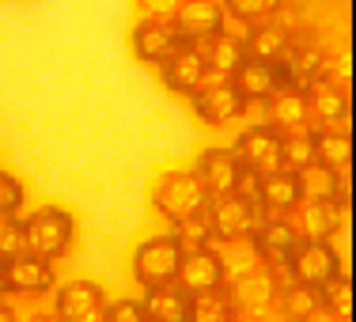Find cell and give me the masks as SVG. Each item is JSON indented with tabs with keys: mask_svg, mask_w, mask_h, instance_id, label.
Returning a JSON list of instances; mask_svg holds the SVG:
<instances>
[{
	"mask_svg": "<svg viewBox=\"0 0 356 322\" xmlns=\"http://www.w3.org/2000/svg\"><path fill=\"white\" fill-rule=\"evenodd\" d=\"M182 46V35L175 31L171 19H137L129 31V49L140 65L148 69H159L175 49Z\"/></svg>",
	"mask_w": 356,
	"mask_h": 322,
	"instance_id": "cell-12",
	"label": "cell"
},
{
	"mask_svg": "<svg viewBox=\"0 0 356 322\" xmlns=\"http://www.w3.org/2000/svg\"><path fill=\"white\" fill-rule=\"evenodd\" d=\"M178 4H182V0H133L140 19H171Z\"/></svg>",
	"mask_w": 356,
	"mask_h": 322,
	"instance_id": "cell-36",
	"label": "cell"
},
{
	"mask_svg": "<svg viewBox=\"0 0 356 322\" xmlns=\"http://www.w3.org/2000/svg\"><path fill=\"white\" fill-rule=\"evenodd\" d=\"M175 284L182 288L190 300H193V296H209V292H224V284H227V261L220 258L213 247L182 250Z\"/></svg>",
	"mask_w": 356,
	"mask_h": 322,
	"instance_id": "cell-6",
	"label": "cell"
},
{
	"mask_svg": "<svg viewBox=\"0 0 356 322\" xmlns=\"http://www.w3.org/2000/svg\"><path fill=\"white\" fill-rule=\"evenodd\" d=\"M311 148H315V163L334 167L337 175H349V163H353L349 125H311Z\"/></svg>",
	"mask_w": 356,
	"mask_h": 322,
	"instance_id": "cell-22",
	"label": "cell"
},
{
	"mask_svg": "<svg viewBox=\"0 0 356 322\" xmlns=\"http://www.w3.org/2000/svg\"><path fill=\"white\" fill-rule=\"evenodd\" d=\"M232 152L239 156V163L254 175H269V171H281V133L269 129L266 122L247 125V129L235 137Z\"/></svg>",
	"mask_w": 356,
	"mask_h": 322,
	"instance_id": "cell-13",
	"label": "cell"
},
{
	"mask_svg": "<svg viewBox=\"0 0 356 322\" xmlns=\"http://www.w3.org/2000/svg\"><path fill=\"white\" fill-rule=\"evenodd\" d=\"M106 311V292L95 281H69L54 292V315L61 322H99Z\"/></svg>",
	"mask_w": 356,
	"mask_h": 322,
	"instance_id": "cell-14",
	"label": "cell"
},
{
	"mask_svg": "<svg viewBox=\"0 0 356 322\" xmlns=\"http://www.w3.org/2000/svg\"><path fill=\"white\" fill-rule=\"evenodd\" d=\"M227 12V23H239L243 31L254 27V23H266L273 15H281L288 8V0H220Z\"/></svg>",
	"mask_w": 356,
	"mask_h": 322,
	"instance_id": "cell-29",
	"label": "cell"
},
{
	"mask_svg": "<svg viewBox=\"0 0 356 322\" xmlns=\"http://www.w3.org/2000/svg\"><path fill=\"white\" fill-rule=\"evenodd\" d=\"M307 163H315V148H311V129L303 133H284L281 137V171H303Z\"/></svg>",
	"mask_w": 356,
	"mask_h": 322,
	"instance_id": "cell-30",
	"label": "cell"
},
{
	"mask_svg": "<svg viewBox=\"0 0 356 322\" xmlns=\"http://www.w3.org/2000/svg\"><path fill=\"white\" fill-rule=\"evenodd\" d=\"M152 209L163 220H171V224H182V220L205 216L209 190L193 175V167H171L152 186Z\"/></svg>",
	"mask_w": 356,
	"mask_h": 322,
	"instance_id": "cell-2",
	"label": "cell"
},
{
	"mask_svg": "<svg viewBox=\"0 0 356 322\" xmlns=\"http://www.w3.org/2000/svg\"><path fill=\"white\" fill-rule=\"evenodd\" d=\"M27 254V227L19 216H0V261Z\"/></svg>",
	"mask_w": 356,
	"mask_h": 322,
	"instance_id": "cell-32",
	"label": "cell"
},
{
	"mask_svg": "<svg viewBox=\"0 0 356 322\" xmlns=\"http://www.w3.org/2000/svg\"><path fill=\"white\" fill-rule=\"evenodd\" d=\"M175 243L182 250H201V247H213V232H209L205 216H193V220H182V224H175Z\"/></svg>",
	"mask_w": 356,
	"mask_h": 322,
	"instance_id": "cell-33",
	"label": "cell"
},
{
	"mask_svg": "<svg viewBox=\"0 0 356 322\" xmlns=\"http://www.w3.org/2000/svg\"><path fill=\"white\" fill-rule=\"evenodd\" d=\"M273 315L281 322H311V319H318V292L311 284L284 281L281 292H277Z\"/></svg>",
	"mask_w": 356,
	"mask_h": 322,
	"instance_id": "cell-26",
	"label": "cell"
},
{
	"mask_svg": "<svg viewBox=\"0 0 356 322\" xmlns=\"http://www.w3.org/2000/svg\"><path fill=\"white\" fill-rule=\"evenodd\" d=\"M300 186L292 171H269L254 182V205L261 216H292L300 209Z\"/></svg>",
	"mask_w": 356,
	"mask_h": 322,
	"instance_id": "cell-17",
	"label": "cell"
},
{
	"mask_svg": "<svg viewBox=\"0 0 356 322\" xmlns=\"http://www.w3.org/2000/svg\"><path fill=\"white\" fill-rule=\"evenodd\" d=\"M258 205L243 193H213L205 209V224L213 232V243H243L258 224Z\"/></svg>",
	"mask_w": 356,
	"mask_h": 322,
	"instance_id": "cell-5",
	"label": "cell"
},
{
	"mask_svg": "<svg viewBox=\"0 0 356 322\" xmlns=\"http://www.w3.org/2000/svg\"><path fill=\"white\" fill-rule=\"evenodd\" d=\"M288 220L296 224L300 239H326L330 243L345 224H349V213L337 209L334 201H300V209H296Z\"/></svg>",
	"mask_w": 356,
	"mask_h": 322,
	"instance_id": "cell-20",
	"label": "cell"
},
{
	"mask_svg": "<svg viewBox=\"0 0 356 322\" xmlns=\"http://www.w3.org/2000/svg\"><path fill=\"white\" fill-rule=\"evenodd\" d=\"M27 227V250L46 261H57L72 250L76 243V216L61 205H42L31 216H23Z\"/></svg>",
	"mask_w": 356,
	"mask_h": 322,
	"instance_id": "cell-3",
	"label": "cell"
},
{
	"mask_svg": "<svg viewBox=\"0 0 356 322\" xmlns=\"http://www.w3.org/2000/svg\"><path fill=\"white\" fill-rule=\"evenodd\" d=\"M232 322H266V319H243V315H235Z\"/></svg>",
	"mask_w": 356,
	"mask_h": 322,
	"instance_id": "cell-39",
	"label": "cell"
},
{
	"mask_svg": "<svg viewBox=\"0 0 356 322\" xmlns=\"http://www.w3.org/2000/svg\"><path fill=\"white\" fill-rule=\"evenodd\" d=\"M288 42H292V19H284V15H273V19L254 23V27L243 31V46H247V57H254V61L277 65L288 49Z\"/></svg>",
	"mask_w": 356,
	"mask_h": 322,
	"instance_id": "cell-21",
	"label": "cell"
},
{
	"mask_svg": "<svg viewBox=\"0 0 356 322\" xmlns=\"http://www.w3.org/2000/svg\"><path fill=\"white\" fill-rule=\"evenodd\" d=\"M201 57H205V69L209 76H224L232 80L235 72L247 65V46H243V31H220L216 38L201 42Z\"/></svg>",
	"mask_w": 356,
	"mask_h": 322,
	"instance_id": "cell-23",
	"label": "cell"
},
{
	"mask_svg": "<svg viewBox=\"0 0 356 322\" xmlns=\"http://www.w3.org/2000/svg\"><path fill=\"white\" fill-rule=\"evenodd\" d=\"M27 322H61L57 315H35V319H27Z\"/></svg>",
	"mask_w": 356,
	"mask_h": 322,
	"instance_id": "cell-38",
	"label": "cell"
},
{
	"mask_svg": "<svg viewBox=\"0 0 356 322\" xmlns=\"http://www.w3.org/2000/svg\"><path fill=\"white\" fill-rule=\"evenodd\" d=\"M57 284L54 261L38 258V254H19V258L4 261V292L15 296H46Z\"/></svg>",
	"mask_w": 356,
	"mask_h": 322,
	"instance_id": "cell-16",
	"label": "cell"
},
{
	"mask_svg": "<svg viewBox=\"0 0 356 322\" xmlns=\"http://www.w3.org/2000/svg\"><path fill=\"white\" fill-rule=\"evenodd\" d=\"M303 99L311 110V125H349V83L330 69L303 83Z\"/></svg>",
	"mask_w": 356,
	"mask_h": 322,
	"instance_id": "cell-7",
	"label": "cell"
},
{
	"mask_svg": "<svg viewBox=\"0 0 356 322\" xmlns=\"http://www.w3.org/2000/svg\"><path fill=\"white\" fill-rule=\"evenodd\" d=\"M284 281H288L284 269L266 266V261H254L250 269L227 277L224 296H227V303H232L235 315H243V319H266V315H273L277 292H281Z\"/></svg>",
	"mask_w": 356,
	"mask_h": 322,
	"instance_id": "cell-1",
	"label": "cell"
},
{
	"mask_svg": "<svg viewBox=\"0 0 356 322\" xmlns=\"http://www.w3.org/2000/svg\"><path fill=\"white\" fill-rule=\"evenodd\" d=\"M0 296H4V261H0Z\"/></svg>",
	"mask_w": 356,
	"mask_h": 322,
	"instance_id": "cell-40",
	"label": "cell"
},
{
	"mask_svg": "<svg viewBox=\"0 0 356 322\" xmlns=\"http://www.w3.org/2000/svg\"><path fill=\"white\" fill-rule=\"evenodd\" d=\"M261 110H266V125L277 129L281 137L311 129V110H307V99H303V88H277L261 103Z\"/></svg>",
	"mask_w": 356,
	"mask_h": 322,
	"instance_id": "cell-18",
	"label": "cell"
},
{
	"mask_svg": "<svg viewBox=\"0 0 356 322\" xmlns=\"http://www.w3.org/2000/svg\"><path fill=\"white\" fill-rule=\"evenodd\" d=\"M284 273H288V281H296V284H311V288L326 284L330 277L341 273L337 254H334V243H326V239H300V247L292 250Z\"/></svg>",
	"mask_w": 356,
	"mask_h": 322,
	"instance_id": "cell-10",
	"label": "cell"
},
{
	"mask_svg": "<svg viewBox=\"0 0 356 322\" xmlns=\"http://www.w3.org/2000/svg\"><path fill=\"white\" fill-rule=\"evenodd\" d=\"M205 80H209L205 57H201V46H193V42H182V46H178L175 54L159 65V83H163L171 95L190 99Z\"/></svg>",
	"mask_w": 356,
	"mask_h": 322,
	"instance_id": "cell-15",
	"label": "cell"
},
{
	"mask_svg": "<svg viewBox=\"0 0 356 322\" xmlns=\"http://www.w3.org/2000/svg\"><path fill=\"white\" fill-rule=\"evenodd\" d=\"M140 307H144V319L148 322H186L190 319V296H186L175 281L156 284V288H144Z\"/></svg>",
	"mask_w": 356,
	"mask_h": 322,
	"instance_id": "cell-24",
	"label": "cell"
},
{
	"mask_svg": "<svg viewBox=\"0 0 356 322\" xmlns=\"http://www.w3.org/2000/svg\"><path fill=\"white\" fill-rule=\"evenodd\" d=\"M190 110L197 114V122L209 125V129H220V125L239 122V118L250 110V103L239 95L235 80H224V76H209V80L190 95Z\"/></svg>",
	"mask_w": 356,
	"mask_h": 322,
	"instance_id": "cell-4",
	"label": "cell"
},
{
	"mask_svg": "<svg viewBox=\"0 0 356 322\" xmlns=\"http://www.w3.org/2000/svg\"><path fill=\"white\" fill-rule=\"evenodd\" d=\"M0 322H19V319H15V311L4 303V296H0Z\"/></svg>",
	"mask_w": 356,
	"mask_h": 322,
	"instance_id": "cell-37",
	"label": "cell"
},
{
	"mask_svg": "<svg viewBox=\"0 0 356 322\" xmlns=\"http://www.w3.org/2000/svg\"><path fill=\"white\" fill-rule=\"evenodd\" d=\"M345 179L349 175H337L334 167H322V163H307L303 171H296V186H300L303 201H334L337 186Z\"/></svg>",
	"mask_w": 356,
	"mask_h": 322,
	"instance_id": "cell-28",
	"label": "cell"
},
{
	"mask_svg": "<svg viewBox=\"0 0 356 322\" xmlns=\"http://www.w3.org/2000/svg\"><path fill=\"white\" fill-rule=\"evenodd\" d=\"M23 201H27L23 182L12 171H0V216H19Z\"/></svg>",
	"mask_w": 356,
	"mask_h": 322,
	"instance_id": "cell-34",
	"label": "cell"
},
{
	"mask_svg": "<svg viewBox=\"0 0 356 322\" xmlns=\"http://www.w3.org/2000/svg\"><path fill=\"white\" fill-rule=\"evenodd\" d=\"M315 292H318V315H326L334 322H353V277L349 273L330 277Z\"/></svg>",
	"mask_w": 356,
	"mask_h": 322,
	"instance_id": "cell-27",
	"label": "cell"
},
{
	"mask_svg": "<svg viewBox=\"0 0 356 322\" xmlns=\"http://www.w3.org/2000/svg\"><path fill=\"white\" fill-rule=\"evenodd\" d=\"M235 311L227 303L224 292H209V296H193L190 300V319L186 322H232Z\"/></svg>",
	"mask_w": 356,
	"mask_h": 322,
	"instance_id": "cell-31",
	"label": "cell"
},
{
	"mask_svg": "<svg viewBox=\"0 0 356 322\" xmlns=\"http://www.w3.org/2000/svg\"><path fill=\"white\" fill-rule=\"evenodd\" d=\"M171 23H175L178 35H182V42L201 46V42L216 38L220 31H227V12L220 0H182L175 8Z\"/></svg>",
	"mask_w": 356,
	"mask_h": 322,
	"instance_id": "cell-11",
	"label": "cell"
},
{
	"mask_svg": "<svg viewBox=\"0 0 356 322\" xmlns=\"http://www.w3.org/2000/svg\"><path fill=\"white\" fill-rule=\"evenodd\" d=\"M178 258H182V247L175 243V235H152L133 254V281L140 288L171 284L178 273Z\"/></svg>",
	"mask_w": 356,
	"mask_h": 322,
	"instance_id": "cell-8",
	"label": "cell"
},
{
	"mask_svg": "<svg viewBox=\"0 0 356 322\" xmlns=\"http://www.w3.org/2000/svg\"><path fill=\"white\" fill-rule=\"evenodd\" d=\"M232 80H235V88H239V95L247 99V103H266L277 88H284L281 69H277L273 61H254V57H247V65H243Z\"/></svg>",
	"mask_w": 356,
	"mask_h": 322,
	"instance_id": "cell-25",
	"label": "cell"
},
{
	"mask_svg": "<svg viewBox=\"0 0 356 322\" xmlns=\"http://www.w3.org/2000/svg\"><path fill=\"white\" fill-rule=\"evenodd\" d=\"M99 322H148L144 319V307H140V300H114V303H106V311H103V319Z\"/></svg>",
	"mask_w": 356,
	"mask_h": 322,
	"instance_id": "cell-35",
	"label": "cell"
},
{
	"mask_svg": "<svg viewBox=\"0 0 356 322\" xmlns=\"http://www.w3.org/2000/svg\"><path fill=\"white\" fill-rule=\"evenodd\" d=\"M247 239L254 247V258L277 269H284L292 250L300 247V232H296V224L288 216H258V224H254Z\"/></svg>",
	"mask_w": 356,
	"mask_h": 322,
	"instance_id": "cell-9",
	"label": "cell"
},
{
	"mask_svg": "<svg viewBox=\"0 0 356 322\" xmlns=\"http://www.w3.org/2000/svg\"><path fill=\"white\" fill-rule=\"evenodd\" d=\"M239 156H235L232 148H224V144H213V148H205L197 156V163H193V175L201 179V186L209 190V198L213 193H232L235 182H239Z\"/></svg>",
	"mask_w": 356,
	"mask_h": 322,
	"instance_id": "cell-19",
	"label": "cell"
}]
</instances>
